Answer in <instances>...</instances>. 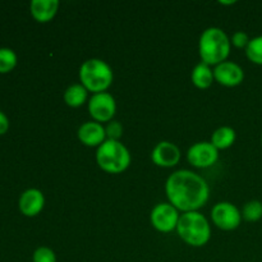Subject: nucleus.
<instances>
[{"label":"nucleus","instance_id":"obj_10","mask_svg":"<svg viewBox=\"0 0 262 262\" xmlns=\"http://www.w3.org/2000/svg\"><path fill=\"white\" fill-rule=\"evenodd\" d=\"M214 78L222 86L235 87L243 82L245 72L239 64L225 60L214 68Z\"/></svg>","mask_w":262,"mask_h":262},{"label":"nucleus","instance_id":"obj_19","mask_svg":"<svg viewBox=\"0 0 262 262\" xmlns=\"http://www.w3.org/2000/svg\"><path fill=\"white\" fill-rule=\"evenodd\" d=\"M242 217L247 222H258L262 219V202L257 200L248 201L242 209Z\"/></svg>","mask_w":262,"mask_h":262},{"label":"nucleus","instance_id":"obj_18","mask_svg":"<svg viewBox=\"0 0 262 262\" xmlns=\"http://www.w3.org/2000/svg\"><path fill=\"white\" fill-rule=\"evenodd\" d=\"M18 58L14 50L9 48H0V73L12 72L17 67Z\"/></svg>","mask_w":262,"mask_h":262},{"label":"nucleus","instance_id":"obj_22","mask_svg":"<svg viewBox=\"0 0 262 262\" xmlns=\"http://www.w3.org/2000/svg\"><path fill=\"white\" fill-rule=\"evenodd\" d=\"M105 132H106V140L119 141L123 136V127L117 120H112L105 127Z\"/></svg>","mask_w":262,"mask_h":262},{"label":"nucleus","instance_id":"obj_25","mask_svg":"<svg viewBox=\"0 0 262 262\" xmlns=\"http://www.w3.org/2000/svg\"><path fill=\"white\" fill-rule=\"evenodd\" d=\"M234 0H232V2H223V0H222V2H220V4H223V5H230V4H234Z\"/></svg>","mask_w":262,"mask_h":262},{"label":"nucleus","instance_id":"obj_8","mask_svg":"<svg viewBox=\"0 0 262 262\" xmlns=\"http://www.w3.org/2000/svg\"><path fill=\"white\" fill-rule=\"evenodd\" d=\"M212 223L216 225L219 229L230 230L237 229L242 222V212L238 210L235 205L230 202H217L211 210Z\"/></svg>","mask_w":262,"mask_h":262},{"label":"nucleus","instance_id":"obj_23","mask_svg":"<svg viewBox=\"0 0 262 262\" xmlns=\"http://www.w3.org/2000/svg\"><path fill=\"white\" fill-rule=\"evenodd\" d=\"M230 42H232V45H234L235 48L246 49L247 48L248 42H250V37H248L247 33L243 32V31H238V32H235L234 35L232 36Z\"/></svg>","mask_w":262,"mask_h":262},{"label":"nucleus","instance_id":"obj_15","mask_svg":"<svg viewBox=\"0 0 262 262\" xmlns=\"http://www.w3.org/2000/svg\"><path fill=\"white\" fill-rule=\"evenodd\" d=\"M191 79L192 83H193L197 89H209L215 79L214 71H212L211 67H210L209 64L201 61V63L194 66V68L192 69Z\"/></svg>","mask_w":262,"mask_h":262},{"label":"nucleus","instance_id":"obj_26","mask_svg":"<svg viewBox=\"0 0 262 262\" xmlns=\"http://www.w3.org/2000/svg\"><path fill=\"white\" fill-rule=\"evenodd\" d=\"M261 142H262V136H261Z\"/></svg>","mask_w":262,"mask_h":262},{"label":"nucleus","instance_id":"obj_6","mask_svg":"<svg viewBox=\"0 0 262 262\" xmlns=\"http://www.w3.org/2000/svg\"><path fill=\"white\" fill-rule=\"evenodd\" d=\"M179 211L170 202H161L152 209L150 214V222L158 232L170 233L177 230L179 222Z\"/></svg>","mask_w":262,"mask_h":262},{"label":"nucleus","instance_id":"obj_5","mask_svg":"<svg viewBox=\"0 0 262 262\" xmlns=\"http://www.w3.org/2000/svg\"><path fill=\"white\" fill-rule=\"evenodd\" d=\"M96 163L106 173H123L130 165V152L120 141L106 140L97 147Z\"/></svg>","mask_w":262,"mask_h":262},{"label":"nucleus","instance_id":"obj_20","mask_svg":"<svg viewBox=\"0 0 262 262\" xmlns=\"http://www.w3.org/2000/svg\"><path fill=\"white\" fill-rule=\"evenodd\" d=\"M246 55L252 63L262 66V36L251 38L246 48Z\"/></svg>","mask_w":262,"mask_h":262},{"label":"nucleus","instance_id":"obj_16","mask_svg":"<svg viewBox=\"0 0 262 262\" xmlns=\"http://www.w3.org/2000/svg\"><path fill=\"white\" fill-rule=\"evenodd\" d=\"M89 100V91L81 83L71 84L64 91V102L71 107H79Z\"/></svg>","mask_w":262,"mask_h":262},{"label":"nucleus","instance_id":"obj_21","mask_svg":"<svg viewBox=\"0 0 262 262\" xmlns=\"http://www.w3.org/2000/svg\"><path fill=\"white\" fill-rule=\"evenodd\" d=\"M33 262H56V256L54 251L49 247L36 248L32 255Z\"/></svg>","mask_w":262,"mask_h":262},{"label":"nucleus","instance_id":"obj_7","mask_svg":"<svg viewBox=\"0 0 262 262\" xmlns=\"http://www.w3.org/2000/svg\"><path fill=\"white\" fill-rule=\"evenodd\" d=\"M117 112V102L109 92L94 94L89 100V113L94 122L109 123Z\"/></svg>","mask_w":262,"mask_h":262},{"label":"nucleus","instance_id":"obj_3","mask_svg":"<svg viewBox=\"0 0 262 262\" xmlns=\"http://www.w3.org/2000/svg\"><path fill=\"white\" fill-rule=\"evenodd\" d=\"M179 238L192 247H204L211 238V227L200 211L183 212L177 225Z\"/></svg>","mask_w":262,"mask_h":262},{"label":"nucleus","instance_id":"obj_14","mask_svg":"<svg viewBox=\"0 0 262 262\" xmlns=\"http://www.w3.org/2000/svg\"><path fill=\"white\" fill-rule=\"evenodd\" d=\"M58 0H32L30 4V12L33 19L38 23H48L58 13Z\"/></svg>","mask_w":262,"mask_h":262},{"label":"nucleus","instance_id":"obj_2","mask_svg":"<svg viewBox=\"0 0 262 262\" xmlns=\"http://www.w3.org/2000/svg\"><path fill=\"white\" fill-rule=\"evenodd\" d=\"M232 42L227 33L219 27H209L201 33L199 51L201 60L210 67L227 60L230 54Z\"/></svg>","mask_w":262,"mask_h":262},{"label":"nucleus","instance_id":"obj_1","mask_svg":"<svg viewBox=\"0 0 262 262\" xmlns=\"http://www.w3.org/2000/svg\"><path fill=\"white\" fill-rule=\"evenodd\" d=\"M165 192L169 202L178 211H199L207 204L210 197V188L207 182L194 171H174L169 176L165 183Z\"/></svg>","mask_w":262,"mask_h":262},{"label":"nucleus","instance_id":"obj_12","mask_svg":"<svg viewBox=\"0 0 262 262\" xmlns=\"http://www.w3.org/2000/svg\"><path fill=\"white\" fill-rule=\"evenodd\" d=\"M43 206H45V197L42 192L37 188L26 189L20 194L19 201H18L19 211L27 217H33L40 214Z\"/></svg>","mask_w":262,"mask_h":262},{"label":"nucleus","instance_id":"obj_24","mask_svg":"<svg viewBox=\"0 0 262 262\" xmlns=\"http://www.w3.org/2000/svg\"><path fill=\"white\" fill-rule=\"evenodd\" d=\"M9 129V119H8L7 115L0 110V136L5 135Z\"/></svg>","mask_w":262,"mask_h":262},{"label":"nucleus","instance_id":"obj_11","mask_svg":"<svg viewBox=\"0 0 262 262\" xmlns=\"http://www.w3.org/2000/svg\"><path fill=\"white\" fill-rule=\"evenodd\" d=\"M151 160L160 168H173L181 160V150L176 143L161 141L154 147Z\"/></svg>","mask_w":262,"mask_h":262},{"label":"nucleus","instance_id":"obj_17","mask_svg":"<svg viewBox=\"0 0 262 262\" xmlns=\"http://www.w3.org/2000/svg\"><path fill=\"white\" fill-rule=\"evenodd\" d=\"M235 137V130L233 129L232 127H228V125H224V127H220L212 133L211 141L210 142L217 148V150H225V148H229L230 146L234 143Z\"/></svg>","mask_w":262,"mask_h":262},{"label":"nucleus","instance_id":"obj_9","mask_svg":"<svg viewBox=\"0 0 262 262\" xmlns=\"http://www.w3.org/2000/svg\"><path fill=\"white\" fill-rule=\"evenodd\" d=\"M219 159V150L211 142H197L187 151V160L194 168H210Z\"/></svg>","mask_w":262,"mask_h":262},{"label":"nucleus","instance_id":"obj_4","mask_svg":"<svg viewBox=\"0 0 262 262\" xmlns=\"http://www.w3.org/2000/svg\"><path fill=\"white\" fill-rule=\"evenodd\" d=\"M113 79L114 74L112 67L101 59H89L83 61L79 68V81L89 92H106V90L112 86Z\"/></svg>","mask_w":262,"mask_h":262},{"label":"nucleus","instance_id":"obj_13","mask_svg":"<svg viewBox=\"0 0 262 262\" xmlns=\"http://www.w3.org/2000/svg\"><path fill=\"white\" fill-rule=\"evenodd\" d=\"M78 140L89 147H99L106 141V132L101 123L86 122L78 128Z\"/></svg>","mask_w":262,"mask_h":262}]
</instances>
